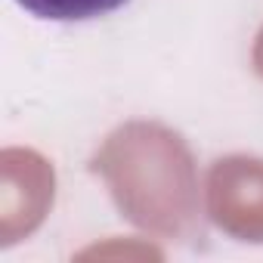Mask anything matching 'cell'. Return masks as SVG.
<instances>
[{
    "label": "cell",
    "instance_id": "cell-1",
    "mask_svg": "<svg viewBox=\"0 0 263 263\" xmlns=\"http://www.w3.org/2000/svg\"><path fill=\"white\" fill-rule=\"evenodd\" d=\"M16 4L47 22H87L121 10L127 0H16Z\"/></svg>",
    "mask_w": 263,
    "mask_h": 263
}]
</instances>
